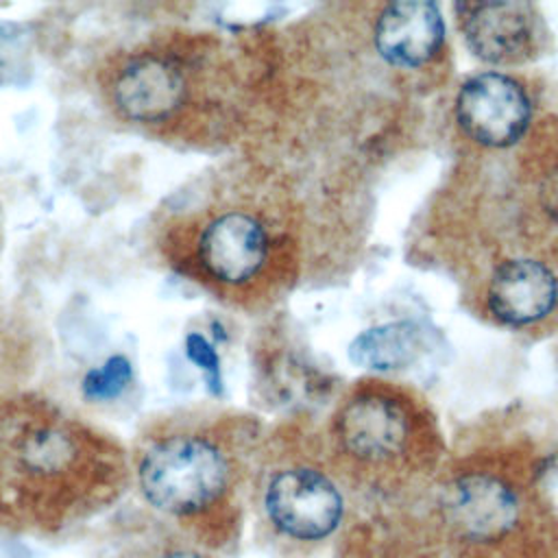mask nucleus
Segmentation results:
<instances>
[{"label": "nucleus", "mask_w": 558, "mask_h": 558, "mask_svg": "<svg viewBox=\"0 0 558 558\" xmlns=\"http://www.w3.org/2000/svg\"><path fill=\"white\" fill-rule=\"evenodd\" d=\"M264 510L281 534L296 541H320L340 525L344 499L325 471L292 464L277 469L266 482Z\"/></svg>", "instance_id": "nucleus-10"}, {"label": "nucleus", "mask_w": 558, "mask_h": 558, "mask_svg": "<svg viewBox=\"0 0 558 558\" xmlns=\"http://www.w3.org/2000/svg\"><path fill=\"white\" fill-rule=\"evenodd\" d=\"M259 68V52L242 37L163 26L109 50L94 83L124 129L174 148L220 150L253 122Z\"/></svg>", "instance_id": "nucleus-2"}, {"label": "nucleus", "mask_w": 558, "mask_h": 558, "mask_svg": "<svg viewBox=\"0 0 558 558\" xmlns=\"http://www.w3.org/2000/svg\"><path fill=\"white\" fill-rule=\"evenodd\" d=\"M373 52L397 74L440 70L447 54V26L440 7L423 0L375 4L371 24Z\"/></svg>", "instance_id": "nucleus-9"}, {"label": "nucleus", "mask_w": 558, "mask_h": 558, "mask_svg": "<svg viewBox=\"0 0 558 558\" xmlns=\"http://www.w3.org/2000/svg\"><path fill=\"white\" fill-rule=\"evenodd\" d=\"M480 279V312L512 331H534L558 314V248L495 244Z\"/></svg>", "instance_id": "nucleus-6"}, {"label": "nucleus", "mask_w": 558, "mask_h": 558, "mask_svg": "<svg viewBox=\"0 0 558 558\" xmlns=\"http://www.w3.org/2000/svg\"><path fill=\"white\" fill-rule=\"evenodd\" d=\"M421 412L403 388L384 379L357 381L331 416L338 451L366 469L403 462L416 442Z\"/></svg>", "instance_id": "nucleus-5"}, {"label": "nucleus", "mask_w": 558, "mask_h": 558, "mask_svg": "<svg viewBox=\"0 0 558 558\" xmlns=\"http://www.w3.org/2000/svg\"><path fill=\"white\" fill-rule=\"evenodd\" d=\"M131 458V484L157 514L192 525L229 499L238 462L227 421L168 416L142 429Z\"/></svg>", "instance_id": "nucleus-4"}, {"label": "nucleus", "mask_w": 558, "mask_h": 558, "mask_svg": "<svg viewBox=\"0 0 558 558\" xmlns=\"http://www.w3.org/2000/svg\"><path fill=\"white\" fill-rule=\"evenodd\" d=\"M161 262L216 301L257 312L286 296L301 270V214L270 168L235 159L174 192L155 214Z\"/></svg>", "instance_id": "nucleus-1"}, {"label": "nucleus", "mask_w": 558, "mask_h": 558, "mask_svg": "<svg viewBox=\"0 0 558 558\" xmlns=\"http://www.w3.org/2000/svg\"><path fill=\"white\" fill-rule=\"evenodd\" d=\"M453 17L471 54L495 70L534 61L547 41L543 15L532 2H456Z\"/></svg>", "instance_id": "nucleus-8"}, {"label": "nucleus", "mask_w": 558, "mask_h": 558, "mask_svg": "<svg viewBox=\"0 0 558 558\" xmlns=\"http://www.w3.org/2000/svg\"><path fill=\"white\" fill-rule=\"evenodd\" d=\"M447 523L469 541H497L519 519V495L493 471H464L442 490Z\"/></svg>", "instance_id": "nucleus-11"}, {"label": "nucleus", "mask_w": 558, "mask_h": 558, "mask_svg": "<svg viewBox=\"0 0 558 558\" xmlns=\"http://www.w3.org/2000/svg\"><path fill=\"white\" fill-rule=\"evenodd\" d=\"M146 558H207L205 554H201L198 549L185 547V545H166L159 547L155 554H146Z\"/></svg>", "instance_id": "nucleus-14"}, {"label": "nucleus", "mask_w": 558, "mask_h": 558, "mask_svg": "<svg viewBox=\"0 0 558 558\" xmlns=\"http://www.w3.org/2000/svg\"><path fill=\"white\" fill-rule=\"evenodd\" d=\"M517 148V205L536 229L558 242V118L534 122Z\"/></svg>", "instance_id": "nucleus-12"}, {"label": "nucleus", "mask_w": 558, "mask_h": 558, "mask_svg": "<svg viewBox=\"0 0 558 558\" xmlns=\"http://www.w3.org/2000/svg\"><path fill=\"white\" fill-rule=\"evenodd\" d=\"M129 486L131 458L111 434L35 392L0 399V525L54 536Z\"/></svg>", "instance_id": "nucleus-3"}, {"label": "nucleus", "mask_w": 558, "mask_h": 558, "mask_svg": "<svg viewBox=\"0 0 558 558\" xmlns=\"http://www.w3.org/2000/svg\"><path fill=\"white\" fill-rule=\"evenodd\" d=\"M425 351V331L414 320H390L360 331L349 344V360L368 371H399Z\"/></svg>", "instance_id": "nucleus-13"}, {"label": "nucleus", "mask_w": 558, "mask_h": 558, "mask_svg": "<svg viewBox=\"0 0 558 558\" xmlns=\"http://www.w3.org/2000/svg\"><path fill=\"white\" fill-rule=\"evenodd\" d=\"M0 240H2V214H0Z\"/></svg>", "instance_id": "nucleus-15"}, {"label": "nucleus", "mask_w": 558, "mask_h": 558, "mask_svg": "<svg viewBox=\"0 0 558 558\" xmlns=\"http://www.w3.org/2000/svg\"><path fill=\"white\" fill-rule=\"evenodd\" d=\"M534 92L506 70L466 76L453 96L451 116L460 137L480 153L514 150L534 126Z\"/></svg>", "instance_id": "nucleus-7"}]
</instances>
